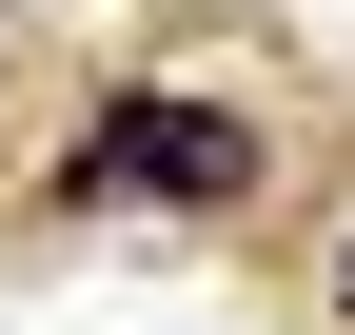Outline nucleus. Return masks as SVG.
<instances>
[{
	"mask_svg": "<svg viewBox=\"0 0 355 335\" xmlns=\"http://www.w3.org/2000/svg\"><path fill=\"white\" fill-rule=\"evenodd\" d=\"M79 197H178V217H217V197H257V138L217 99H119L99 158H79Z\"/></svg>",
	"mask_w": 355,
	"mask_h": 335,
	"instance_id": "obj_1",
	"label": "nucleus"
},
{
	"mask_svg": "<svg viewBox=\"0 0 355 335\" xmlns=\"http://www.w3.org/2000/svg\"><path fill=\"white\" fill-rule=\"evenodd\" d=\"M336 316H355V237H336Z\"/></svg>",
	"mask_w": 355,
	"mask_h": 335,
	"instance_id": "obj_2",
	"label": "nucleus"
}]
</instances>
